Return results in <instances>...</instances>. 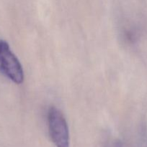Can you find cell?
<instances>
[{"label": "cell", "instance_id": "1", "mask_svg": "<svg viewBox=\"0 0 147 147\" xmlns=\"http://www.w3.org/2000/svg\"><path fill=\"white\" fill-rule=\"evenodd\" d=\"M0 72L16 84L24 80V72L20 61L12 52L8 43L0 42Z\"/></svg>", "mask_w": 147, "mask_h": 147}, {"label": "cell", "instance_id": "2", "mask_svg": "<svg viewBox=\"0 0 147 147\" xmlns=\"http://www.w3.org/2000/svg\"><path fill=\"white\" fill-rule=\"evenodd\" d=\"M48 124L52 142L57 147H69V132L63 113L55 107L48 112Z\"/></svg>", "mask_w": 147, "mask_h": 147}, {"label": "cell", "instance_id": "3", "mask_svg": "<svg viewBox=\"0 0 147 147\" xmlns=\"http://www.w3.org/2000/svg\"><path fill=\"white\" fill-rule=\"evenodd\" d=\"M113 147H124L123 146V144L122 143L121 141H116L114 144V146Z\"/></svg>", "mask_w": 147, "mask_h": 147}, {"label": "cell", "instance_id": "4", "mask_svg": "<svg viewBox=\"0 0 147 147\" xmlns=\"http://www.w3.org/2000/svg\"><path fill=\"white\" fill-rule=\"evenodd\" d=\"M146 147H147V143H146Z\"/></svg>", "mask_w": 147, "mask_h": 147}]
</instances>
